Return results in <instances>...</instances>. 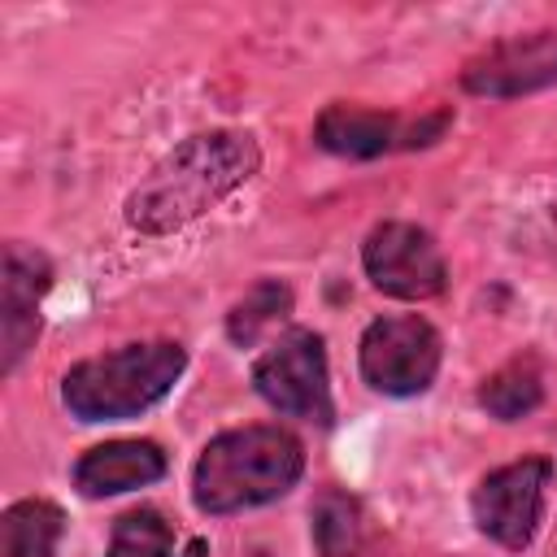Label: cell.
Returning a JSON list of instances; mask_svg holds the SVG:
<instances>
[{
  "instance_id": "cell-5",
  "label": "cell",
  "mask_w": 557,
  "mask_h": 557,
  "mask_svg": "<svg viewBox=\"0 0 557 557\" xmlns=\"http://www.w3.org/2000/svg\"><path fill=\"white\" fill-rule=\"evenodd\" d=\"M440 370V335L418 313L374 318L361 335V379L383 396H418Z\"/></svg>"
},
{
  "instance_id": "cell-1",
  "label": "cell",
  "mask_w": 557,
  "mask_h": 557,
  "mask_svg": "<svg viewBox=\"0 0 557 557\" xmlns=\"http://www.w3.org/2000/svg\"><path fill=\"white\" fill-rule=\"evenodd\" d=\"M261 165V148L248 131H209L178 144L152 174L126 196V222L139 235H170L209 213Z\"/></svg>"
},
{
  "instance_id": "cell-8",
  "label": "cell",
  "mask_w": 557,
  "mask_h": 557,
  "mask_svg": "<svg viewBox=\"0 0 557 557\" xmlns=\"http://www.w3.org/2000/svg\"><path fill=\"white\" fill-rule=\"evenodd\" d=\"M444 126H448V113L400 122L396 113H379V109L326 104L313 122V139L339 157H383L392 148H426L444 135Z\"/></svg>"
},
{
  "instance_id": "cell-6",
  "label": "cell",
  "mask_w": 557,
  "mask_h": 557,
  "mask_svg": "<svg viewBox=\"0 0 557 557\" xmlns=\"http://www.w3.org/2000/svg\"><path fill=\"white\" fill-rule=\"evenodd\" d=\"M548 479H553V466L544 457H522L513 466L483 474L470 496L474 527L505 548H527L544 518Z\"/></svg>"
},
{
  "instance_id": "cell-15",
  "label": "cell",
  "mask_w": 557,
  "mask_h": 557,
  "mask_svg": "<svg viewBox=\"0 0 557 557\" xmlns=\"http://www.w3.org/2000/svg\"><path fill=\"white\" fill-rule=\"evenodd\" d=\"M170 544H174V527L165 522V513L139 505L113 522V540L104 557H170Z\"/></svg>"
},
{
  "instance_id": "cell-17",
  "label": "cell",
  "mask_w": 557,
  "mask_h": 557,
  "mask_svg": "<svg viewBox=\"0 0 557 557\" xmlns=\"http://www.w3.org/2000/svg\"><path fill=\"white\" fill-rule=\"evenodd\" d=\"M183 557H209V544H205V540H191V544L183 548Z\"/></svg>"
},
{
  "instance_id": "cell-16",
  "label": "cell",
  "mask_w": 557,
  "mask_h": 557,
  "mask_svg": "<svg viewBox=\"0 0 557 557\" xmlns=\"http://www.w3.org/2000/svg\"><path fill=\"white\" fill-rule=\"evenodd\" d=\"M292 309V292H287V283H278V278H261L235 309H231V318H226V331H231V339L235 344H244V348H252L257 344V335L270 326V322H278L283 313Z\"/></svg>"
},
{
  "instance_id": "cell-13",
  "label": "cell",
  "mask_w": 557,
  "mask_h": 557,
  "mask_svg": "<svg viewBox=\"0 0 557 557\" xmlns=\"http://www.w3.org/2000/svg\"><path fill=\"white\" fill-rule=\"evenodd\" d=\"M540 400H544V374H540V366H535L531 357H518V361L500 366V370L487 374L483 387H479V405H483L492 418H500V422L527 418Z\"/></svg>"
},
{
  "instance_id": "cell-7",
  "label": "cell",
  "mask_w": 557,
  "mask_h": 557,
  "mask_svg": "<svg viewBox=\"0 0 557 557\" xmlns=\"http://www.w3.org/2000/svg\"><path fill=\"white\" fill-rule=\"evenodd\" d=\"M366 274L396 300H426L444 292V257L435 239L413 222H383L361 244Z\"/></svg>"
},
{
  "instance_id": "cell-3",
  "label": "cell",
  "mask_w": 557,
  "mask_h": 557,
  "mask_svg": "<svg viewBox=\"0 0 557 557\" xmlns=\"http://www.w3.org/2000/svg\"><path fill=\"white\" fill-rule=\"evenodd\" d=\"M187 352L174 339L157 344H126L104 357L78 361L61 379V400L83 422H117L152 409L183 374Z\"/></svg>"
},
{
  "instance_id": "cell-10",
  "label": "cell",
  "mask_w": 557,
  "mask_h": 557,
  "mask_svg": "<svg viewBox=\"0 0 557 557\" xmlns=\"http://www.w3.org/2000/svg\"><path fill=\"white\" fill-rule=\"evenodd\" d=\"M52 287V265L30 244L4 248V283H0V370L13 374L26 348L39 335V300Z\"/></svg>"
},
{
  "instance_id": "cell-2",
  "label": "cell",
  "mask_w": 557,
  "mask_h": 557,
  "mask_svg": "<svg viewBox=\"0 0 557 557\" xmlns=\"http://www.w3.org/2000/svg\"><path fill=\"white\" fill-rule=\"evenodd\" d=\"M305 470L300 440L278 426H244L205 444L191 470V500L205 513H235L278 500Z\"/></svg>"
},
{
  "instance_id": "cell-9",
  "label": "cell",
  "mask_w": 557,
  "mask_h": 557,
  "mask_svg": "<svg viewBox=\"0 0 557 557\" xmlns=\"http://www.w3.org/2000/svg\"><path fill=\"white\" fill-rule=\"evenodd\" d=\"M548 83H557V26L500 39L483 48L479 57H470L461 70V87L474 96H492V100L527 96Z\"/></svg>"
},
{
  "instance_id": "cell-4",
  "label": "cell",
  "mask_w": 557,
  "mask_h": 557,
  "mask_svg": "<svg viewBox=\"0 0 557 557\" xmlns=\"http://www.w3.org/2000/svg\"><path fill=\"white\" fill-rule=\"evenodd\" d=\"M252 383L261 400L287 418H305L318 426H331V383H326V352L313 331H287L278 335L252 366Z\"/></svg>"
},
{
  "instance_id": "cell-12",
  "label": "cell",
  "mask_w": 557,
  "mask_h": 557,
  "mask_svg": "<svg viewBox=\"0 0 557 557\" xmlns=\"http://www.w3.org/2000/svg\"><path fill=\"white\" fill-rule=\"evenodd\" d=\"M61 509L52 500H17L0 513V557H57Z\"/></svg>"
},
{
  "instance_id": "cell-14",
  "label": "cell",
  "mask_w": 557,
  "mask_h": 557,
  "mask_svg": "<svg viewBox=\"0 0 557 557\" xmlns=\"http://www.w3.org/2000/svg\"><path fill=\"white\" fill-rule=\"evenodd\" d=\"M313 544L318 557H357L366 527H361V505L339 492V487H322L313 500Z\"/></svg>"
},
{
  "instance_id": "cell-11",
  "label": "cell",
  "mask_w": 557,
  "mask_h": 557,
  "mask_svg": "<svg viewBox=\"0 0 557 557\" xmlns=\"http://www.w3.org/2000/svg\"><path fill=\"white\" fill-rule=\"evenodd\" d=\"M165 474V453L152 440H109L83 453L74 466V487L83 496H117Z\"/></svg>"
},
{
  "instance_id": "cell-18",
  "label": "cell",
  "mask_w": 557,
  "mask_h": 557,
  "mask_svg": "<svg viewBox=\"0 0 557 557\" xmlns=\"http://www.w3.org/2000/svg\"><path fill=\"white\" fill-rule=\"evenodd\" d=\"M248 557H270V553H261V548H257V553H248Z\"/></svg>"
}]
</instances>
